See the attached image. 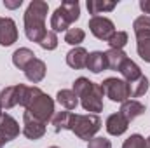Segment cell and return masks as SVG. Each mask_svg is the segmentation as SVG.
<instances>
[{
	"label": "cell",
	"instance_id": "cell-20",
	"mask_svg": "<svg viewBox=\"0 0 150 148\" xmlns=\"http://www.w3.org/2000/svg\"><path fill=\"white\" fill-rule=\"evenodd\" d=\"M115 5H117V2H108V0H87V11L93 16H98L101 12L113 11Z\"/></svg>",
	"mask_w": 150,
	"mask_h": 148
},
{
	"label": "cell",
	"instance_id": "cell-35",
	"mask_svg": "<svg viewBox=\"0 0 150 148\" xmlns=\"http://www.w3.org/2000/svg\"><path fill=\"white\" fill-rule=\"evenodd\" d=\"M51 148H58V147H51Z\"/></svg>",
	"mask_w": 150,
	"mask_h": 148
},
{
	"label": "cell",
	"instance_id": "cell-36",
	"mask_svg": "<svg viewBox=\"0 0 150 148\" xmlns=\"http://www.w3.org/2000/svg\"><path fill=\"white\" fill-rule=\"evenodd\" d=\"M0 19H2V18H0Z\"/></svg>",
	"mask_w": 150,
	"mask_h": 148
},
{
	"label": "cell",
	"instance_id": "cell-14",
	"mask_svg": "<svg viewBox=\"0 0 150 148\" xmlns=\"http://www.w3.org/2000/svg\"><path fill=\"white\" fill-rule=\"evenodd\" d=\"M127 125H129V122H127L120 113H112V115L107 118V131H108V134H112V136H120V134H124V132L127 131Z\"/></svg>",
	"mask_w": 150,
	"mask_h": 148
},
{
	"label": "cell",
	"instance_id": "cell-11",
	"mask_svg": "<svg viewBox=\"0 0 150 148\" xmlns=\"http://www.w3.org/2000/svg\"><path fill=\"white\" fill-rule=\"evenodd\" d=\"M18 40V28L11 18L0 19V45H12Z\"/></svg>",
	"mask_w": 150,
	"mask_h": 148
},
{
	"label": "cell",
	"instance_id": "cell-23",
	"mask_svg": "<svg viewBox=\"0 0 150 148\" xmlns=\"http://www.w3.org/2000/svg\"><path fill=\"white\" fill-rule=\"evenodd\" d=\"M129 89H131V98H138V96H143L149 89V78L145 75H142V78H138L136 82L129 84Z\"/></svg>",
	"mask_w": 150,
	"mask_h": 148
},
{
	"label": "cell",
	"instance_id": "cell-16",
	"mask_svg": "<svg viewBox=\"0 0 150 148\" xmlns=\"http://www.w3.org/2000/svg\"><path fill=\"white\" fill-rule=\"evenodd\" d=\"M25 75H26V78L30 80V82H33V84H38L44 77H45V63L42 61V59H33L26 68H25Z\"/></svg>",
	"mask_w": 150,
	"mask_h": 148
},
{
	"label": "cell",
	"instance_id": "cell-2",
	"mask_svg": "<svg viewBox=\"0 0 150 148\" xmlns=\"http://www.w3.org/2000/svg\"><path fill=\"white\" fill-rule=\"evenodd\" d=\"M21 106H25L32 117L38 118L44 124L54 117V101L38 87H26Z\"/></svg>",
	"mask_w": 150,
	"mask_h": 148
},
{
	"label": "cell",
	"instance_id": "cell-29",
	"mask_svg": "<svg viewBox=\"0 0 150 148\" xmlns=\"http://www.w3.org/2000/svg\"><path fill=\"white\" fill-rule=\"evenodd\" d=\"M87 148H112V143L107 138H93V140H89Z\"/></svg>",
	"mask_w": 150,
	"mask_h": 148
},
{
	"label": "cell",
	"instance_id": "cell-8",
	"mask_svg": "<svg viewBox=\"0 0 150 148\" xmlns=\"http://www.w3.org/2000/svg\"><path fill=\"white\" fill-rule=\"evenodd\" d=\"M89 30H91V33L96 38L107 40V42H108V38L115 33L113 23L108 18H103V16H93V18L89 19Z\"/></svg>",
	"mask_w": 150,
	"mask_h": 148
},
{
	"label": "cell",
	"instance_id": "cell-18",
	"mask_svg": "<svg viewBox=\"0 0 150 148\" xmlns=\"http://www.w3.org/2000/svg\"><path fill=\"white\" fill-rule=\"evenodd\" d=\"M119 72L122 73L124 80H126L127 84H133V82H136L138 78H142V70H140V66H138L134 61H131L129 58L122 63V66L119 68Z\"/></svg>",
	"mask_w": 150,
	"mask_h": 148
},
{
	"label": "cell",
	"instance_id": "cell-3",
	"mask_svg": "<svg viewBox=\"0 0 150 148\" xmlns=\"http://www.w3.org/2000/svg\"><path fill=\"white\" fill-rule=\"evenodd\" d=\"M72 91L80 99V105L86 111H93L96 115L98 111L103 110V96H105V92H103L100 84H94L89 78L80 77L74 82Z\"/></svg>",
	"mask_w": 150,
	"mask_h": 148
},
{
	"label": "cell",
	"instance_id": "cell-27",
	"mask_svg": "<svg viewBox=\"0 0 150 148\" xmlns=\"http://www.w3.org/2000/svg\"><path fill=\"white\" fill-rule=\"evenodd\" d=\"M122 148H147V140L140 134H133L124 141Z\"/></svg>",
	"mask_w": 150,
	"mask_h": 148
},
{
	"label": "cell",
	"instance_id": "cell-10",
	"mask_svg": "<svg viewBox=\"0 0 150 148\" xmlns=\"http://www.w3.org/2000/svg\"><path fill=\"white\" fill-rule=\"evenodd\" d=\"M23 134L28 140H38L45 134V124L32 117L28 111L23 113Z\"/></svg>",
	"mask_w": 150,
	"mask_h": 148
},
{
	"label": "cell",
	"instance_id": "cell-34",
	"mask_svg": "<svg viewBox=\"0 0 150 148\" xmlns=\"http://www.w3.org/2000/svg\"><path fill=\"white\" fill-rule=\"evenodd\" d=\"M2 115H4V113H2V105H0V118H2Z\"/></svg>",
	"mask_w": 150,
	"mask_h": 148
},
{
	"label": "cell",
	"instance_id": "cell-12",
	"mask_svg": "<svg viewBox=\"0 0 150 148\" xmlns=\"http://www.w3.org/2000/svg\"><path fill=\"white\" fill-rule=\"evenodd\" d=\"M18 134H19V124L9 113H4L2 118H0V136H2V140H5V143H7V141L18 138Z\"/></svg>",
	"mask_w": 150,
	"mask_h": 148
},
{
	"label": "cell",
	"instance_id": "cell-26",
	"mask_svg": "<svg viewBox=\"0 0 150 148\" xmlns=\"http://www.w3.org/2000/svg\"><path fill=\"white\" fill-rule=\"evenodd\" d=\"M127 44V33L126 32H115L112 37L108 38V45L110 49H117V51H122V47Z\"/></svg>",
	"mask_w": 150,
	"mask_h": 148
},
{
	"label": "cell",
	"instance_id": "cell-13",
	"mask_svg": "<svg viewBox=\"0 0 150 148\" xmlns=\"http://www.w3.org/2000/svg\"><path fill=\"white\" fill-rule=\"evenodd\" d=\"M145 111H147L145 105H142V103H140V101H136V99H127V101H124V103L120 105L119 113H120L127 122H131V120H134L136 117L143 115Z\"/></svg>",
	"mask_w": 150,
	"mask_h": 148
},
{
	"label": "cell",
	"instance_id": "cell-4",
	"mask_svg": "<svg viewBox=\"0 0 150 148\" xmlns=\"http://www.w3.org/2000/svg\"><path fill=\"white\" fill-rule=\"evenodd\" d=\"M68 131H72L77 138L80 140H93L94 134L101 129V120L98 115L94 113H87V115H77L70 111V118H68Z\"/></svg>",
	"mask_w": 150,
	"mask_h": 148
},
{
	"label": "cell",
	"instance_id": "cell-25",
	"mask_svg": "<svg viewBox=\"0 0 150 148\" xmlns=\"http://www.w3.org/2000/svg\"><path fill=\"white\" fill-rule=\"evenodd\" d=\"M68 118H70V111H58L54 117H52V125H54V131L59 132L63 129H67L68 125Z\"/></svg>",
	"mask_w": 150,
	"mask_h": 148
},
{
	"label": "cell",
	"instance_id": "cell-17",
	"mask_svg": "<svg viewBox=\"0 0 150 148\" xmlns=\"http://www.w3.org/2000/svg\"><path fill=\"white\" fill-rule=\"evenodd\" d=\"M87 56L89 54L84 47H75L67 54V63H68V66H72L75 70H80L87 65Z\"/></svg>",
	"mask_w": 150,
	"mask_h": 148
},
{
	"label": "cell",
	"instance_id": "cell-6",
	"mask_svg": "<svg viewBox=\"0 0 150 148\" xmlns=\"http://www.w3.org/2000/svg\"><path fill=\"white\" fill-rule=\"evenodd\" d=\"M133 30L136 35V51L143 61L150 63V18L140 16L133 23Z\"/></svg>",
	"mask_w": 150,
	"mask_h": 148
},
{
	"label": "cell",
	"instance_id": "cell-31",
	"mask_svg": "<svg viewBox=\"0 0 150 148\" xmlns=\"http://www.w3.org/2000/svg\"><path fill=\"white\" fill-rule=\"evenodd\" d=\"M140 9H142L145 14H150V0H142V2H140Z\"/></svg>",
	"mask_w": 150,
	"mask_h": 148
},
{
	"label": "cell",
	"instance_id": "cell-19",
	"mask_svg": "<svg viewBox=\"0 0 150 148\" xmlns=\"http://www.w3.org/2000/svg\"><path fill=\"white\" fill-rule=\"evenodd\" d=\"M33 59H35L33 51H30V49H26V47H21V49L14 51V54H12V63H14V66H18L19 70H25Z\"/></svg>",
	"mask_w": 150,
	"mask_h": 148
},
{
	"label": "cell",
	"instance_id": "cell-7",
	"mask_svg": "<svg viewBox=\"0 0 150 148\" xmlns=\"http://www.w3.org/2000/svg\"><path fill=\"white\" fill-rule=\"evenodd\" d=\"M101 89L107 98H110L115 103H124L131 98V89L129 84L122 78H107L101 82Z\"/></svg>",
	"mask_w": 150,
	"mask_h": 148
},
{
	"label": "cell",
	"instance_id": "cell-33",
	"mask_svg": "<svg viewBox=\"0 0 150 148\" xmlns=\"http://www.w3.org/2000/svg\"><path fill=\"white\" fill-rule=\"evenodd\" d=\"M147 148H150V136L147 138Z\"/></svg>",
	"mask_w": 150,
	"mask_h": 148
},
{
	"label": "cell",
	"instance_id": "cell-1",
	"mask_svg": "<svg viewBox=\"0 0 150 148\" xmlns=\"http://www.w3.org/2000/svg\"><path fill=\"white\" fill-rule=\"evenodd\" d=\"M47 11H49L47 2L33 0V2H30L28 9L25 12V33L32 42H38L40 44L42 38L47 33V30H45Z\"/></svg>",
	"mask_w": 150,
	"mask_h": 148
},
{
	"label": "cell",
	"instance_id": "cell-28",
	"mask_svg": "<svg viewBox=\"0 0 150 148\" xmlns=\"http://www.w3.org/2000/svg\"><path fill=\"white\" fill-rule=\"evenodd\" d=\"M42 49H45V51H52V49H56L58 47V37H56V33L51 30V32H47L45 33V37L42 38V42L38 44Z\"/></svg>",
	"mask_w": 150,
	"mask_h": 148
},
{
	"label": "cell",
	"instance_id": "cell-32",
	"mask_svg": "<svg viewBox=\"0 0 150 148\" xmlns=\"http://www.w3.org/2000/svg\"><path fill=\"white\" fill-rule=\"evenodd\" d=\"M4 145H5V140H2V136H0V148L4 147Z\"/></svg>",
	"mask_w": 150,
	"mask_h": 148
},
{
	"label": "cell",
	"instance_id": "cell-9",
	"mask_svg": "<svg viewBox=\"0 0 150 148\" xmlns=\"http://www.w3.org/2000/svg\"><path fill=\"white\" fill-rule=\"evenodd\" d=\"M25 91H26V85H23V84L5 87L0 92V105H2V108L9 110V108H12L16 105H21L23 98H25Z\"/></svg>",
	"mask_w": 150,
	"mask_h": 148
},
{
	"label": "cell",
	"instance_id": "cell-22",
	"mask_svg": "<svg viewBox=\"0 0 150 148\" xmlns=\"http://www.w3.org/2000/svg\"><path fill=\"white\" fill-rule=\"evenodd\" d=\"M107 54V61H108V68L119 72V68L122 66V63L127 59V54L124 51H117V49H110L105 52Z\"/></svg>",
	"mask_w": 150,
	"mask_h": 148
},
{
	"label": "cell",
	"instance_id": "cell-30",
	"mask_svg": "<svg viewBox=\"0 0 150 148\" xmlns=\"http://www.w3.org/2000/svg\"><path fill=\"white\" fill-rule=\"evenodd\" d=\"M23 4V0H4V5L7 9H18Z\"/></svg>",
	"mask_w": 150,
	"mask_h": 148
},
{
	"label": "cell",
	"instance_id": "cell-15",
	"mask_svg": "<svg viewBox=\"0 0 150 148\" xmlns=\"http://www.w3.org/2000/svg\"><path fill=\"white\" fill-rule=\"evenodd\" d=\"M87 70H91L93 73H100L103 70L108 68V61H107V54L101 52V51H96V52H91L87 56V65H86Z\"/></svg>",
	"mask_w": 150,
	"mask_h": 148
},
{
	"label": "cell",
	"instance_id": "cell-24",
	"mask_svg": "<svg viewBox=\"0 0 150 148\" xmlns=\"http://www.w3.org/2000/svg\"><path fill=\"white\" fill-rule=\"evenodd\" d=\"M84 37H86V33L82 28H68V32L65 35V42L77 47L80 42H84Z\"/></svg>",
	"mask_w": 150,
	"mask_h": 148
},
{
	"label": "cell",
	"instance_id": "cell-21",
	"mask_svg": "<svg viewBox=\"0 0 150 148\" xmlns=\"http://www.w3.org/2000/svg\"><path fill=\"white\" fill-rule=\"evenodd\" d=\"M56 98H58V103H59L61 106H65L67 110H75L77 105H79V98H77V94H75L74 91H70V89H63V91H59Z\"/></svg>",
	"mask_w": 150,
	"mask_h": 148
},
{
	"label": "cell",
	"instance_id": "cell-5",
	"mask_svg": "<svg viewBox=\"0 0 150 148\" xmlns=\"http://www.w3.org/2000/svg\"><path fill=\"white\" fill-rule=\"evenodd\" d=\"M79 16H80V5H79V2L77 0H67V2H63L56 11H54V14H52V18H51V28H52V32L56 33V32H68V26L79 19Z\"/></svg>",
	"mask_w": 150,
	"mask_h": 148
}]
</instances>
